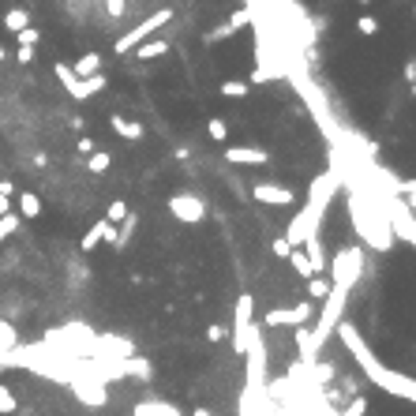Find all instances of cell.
Masks as SVG:
<instances>
[{"instance_id": "1", "label": "cell", "mask_w": 416, "mask_h": 416, "mask_svg": "<svg viewBox=\"0 0 416 416\" xmlns=\"http://www.w3.org/2000/svg\"><path fill=\"white\" fill-rule=\"evenodd\" d=\"M337 334H342V342H345V349L356 356V364L364 368V375L379 386V390H386V394H394V398H405V401H412L416 398V383L409 379V375H398V371H390V368H383V360L371 353L368 345H364V337H360V330L353 327V322H337L334 327Z\"/></svg>"}, {"instance_id": "2", "label": "cell", "mask_w": 416, "mask_h": 416, "mask_svg": "<svg viewBox=\"0 0 416 416\" xmlns=\"http://www.w3.org/2000/svg\"><path fill=\"white\" fill-rule=\"evenodd\" d=\"M337 184H342L337 173H322V176L311 180L304 210L289 222V229H285V244H289V248H296V244H304L311 237H319V225H322V218H327V206L334 203Z\"/></svg>"}, {"instance_id": "3", "label": "cell", "mask_w": 416, "mask_h": 416, "mask_svg": "<svg viewBox=\"0 0 416 416\" xmlns=\"http://www.w3.org/2000/svg\"><path fill=\"white\" fill-rule=\"evenodd\" d=\"M330 274L334 281L330 285H342V289H356V281L364 274V248H342L334 259H330Z\"/></svg>"}, {"instance_id": "4", "label": "cell", "mask_w": 416, "mask_h": 416, "mask_svg": "<svg viewBox=\"0 0 416 416\" xmlns=\"http://www.w3.org/2000/svg\"><path fill=\"white\" fill-rule=\"evenodd\" d=\"M252 311H255V300H252V296H240L237 311H232V349H237V353H248L252 337L259 334Z\"/></svg>"}, {"instance_id": "5", "label": "cell", "mask_w": 416, "mask_h": 416, "mask_svg": "<svg viewBox=\"0 0 416 416\" xmlns=\"http://www.w3.org/2000/svg\"><path fill=\"white\" fill-rule=\"evenodd\" d=\"M169 19H173V11H169V8H158V11H150V16L142 19L139 27H132V30H128L124 38H116V53H132V49H135L139 42H147V38H150L154 30H158V27H165Z\"/></svg>"}, {"instance_id": "6", "label": "cell", "mask_w": 416, "mask_h": 416, "mask_svg": "<svg viewBox=\"0 0 416 416\" xmlns=\"http://www.w3.org/2000/svg\"><path fill=\"white\" fill-rule=\"evenodd\" d=\"M75 394V401H83V405H90V409H101L109 401V390H106V383L101 379H94V375H79L75 371L68 383H64Z\"/></svg>"}, {"instance_id": "7", "label": "cell", "mask_w": 416, "mask_h": 416, "mask_svg": "<svg viewBox=\"0 0 416 416\" xmlns=\"http://www.w3.org/2000/svg\"><path fill=\"white\" fill-rule=\"evenodd\" d=\"M53 72H57V79L64 83V90H68L75 101H86V98H94L98 90H106V75H101V72L98 75H86V79H75L68 64H57Z\"/></svg>"}, {"instance_id": "8", "label": "cell", "mask_w": 416, "mask_h": 416, "mask_svg": "<svg viewBox=\"0 0 416 416\" xmlns=\"http://www.w3.org/2000/svg\"><path fill=\"white\" fill-rule=\"evenodd\" d=\"M311 315H315V304L300 300L296 308H274V311H266L263 327H270V330H278V327H304Z\"/></svg>"}, {"instance_id": "9", "label": "cell", "mask_w": 416, "mask_h": 416, "mask_svg": "<svg viewBox=\"0 0 416 416\" xmlns=\"http://www.w3.org/2000/svg\"><path fill=\"white\" fill-rule=\"evenodd\" d=\"M165 206H169V214H173L176 222H184V225H199L206 218V203L199 199V195H173Z\"/></svg>"}, {"instance_id": "10", "label": "cell", "mask_w": 416, "mask_h": 416, "mask_svg": "<svg viewBox=\"0 0 416 416\" xmlns=\"http://www.w3.org/2000/svg\"><path fill=\"white\" fill-rule=\"evenodd\" d=\"M252 199L255 203H263V206H293L296 203V195H293V188H285V184H255L252 188Z\"/></svg>"}, {"instance_id": "11", "label": "cell", "mask_w": 416, "mask_h": 416, "mask_svg": "<svg viewBox=\"0 0 416 416\" xmlns=\"http://www.w3.org/2000/svg\"><path fill=\"white\" fill-rule=\"evenodd\" d=\"M98 244H116V225H109L106 218H101V222H94V225L86 229V237L79 240V248H83V252H94Z\"/></svg>"}, {"instance_id": "12", "label": "cell", "mask_w": 416, "mask_h": 416, "mask_svg": "<svg viewBox=\"0 0 416 416\" xmlns=\"http://www.w3.org/2000/svg\"><path fill=\"white\" fill-rule=\"evenodd\" d=\"M225 162L229 165H266L270 154L259 150V147H229L225 150Z\"/></svg>"}, {"instance_id": "13", "label": "cell", "mask_w": 416, "mask_h": 416, "mask_svg": "<svg viewBox=\"0 0 416 416\" xmlns=\"http://www.w3.org/2000/svg\"><path fill=\"white\" fill-rule=\"evenodd\" d=\"M132 416H184L176 405H169V401H139L132 409Z\"/></svg>"}, {"instance_id": "14", "label": "cell", "mask_w": 416, "mask_h": 416, "mask_svg": "<svg viewBox=\"0 0 416 416\" xmlns=\"http://www.w3.org/2000/svg\"><path fill=\"white\" fill-rule=\"evenodd\" d=\"M109 128H113L120 139H132V142L142 139V124H139V120H128V116H109Z\"/></svg>"}, {"instance_id": "15", "label": "cell", "mask_w": 416, "mask_h": 416, "mask_svg": "<svg viewBox=\"0 0 416 416\" xmlns=\"http://www.w3.org/2000/svg\"><path fill=\"white\" fill-rule=\"evenodd\" d=\"M101 72V57L98 53H83L79 60L72 64V75L75 79H86V75H98Z\"/></svg>"}, {"instance_id": "16", "label": "cell", "mask_w": 416, "mask_h": 416, "mask_svg": "<svg viewBox=\"0 0 416 416\" xmlns=\"http://www.w3.org/2000/svg\"><path fill=\"white\" fill-rule=\"evenodd\" d=\"M304 281H308V300H327V296H330V281L322 274H311Z\"/></svg>"}, {"instance_id": "17", "label": "cell", "mask_w": 416, "mask_h": 416, "mask_svg": "<svg viewBox=\"0 0 416 416\" xmlns=\"http://www.w3.org/2000/svg\"><path fill=\"white\" fill-rule=\"evenodd\" d=\"M19 214L23 218H42V199H38L34 191H23L19 195Z\"/></svg>"}, {"instance_id": "18", "label": "cell", "mask_w": 416, "mask_h": 416, "mask_svg": "<svg viewBox=\"0 0 416 416\" xmlns=\"http://www.w3.org/2000/svg\"><path fill=\"white\" fill-rule=\"evenodd\" d=\"M165 53H169L165 42H139L135 45V57L139 60H154V57H165Z\"/></svg>"}, {"instance_id": "19", "label": "cell", "mask_w": 416, "mask_h": 416, "mask_svg": "<svg viewBox=\"0 0 416 416\" xmlns=\"http://www.w3.org/2000/svg\"><path fill=\"white\" fill-rule=\"evenodd\" d=\"M289 263H293V270H296V274H300V278H311V274H315V266H311V259L304 255V252H289Z\"/></svg>"}, {"instance_id": "20", "label": "cell", "mask_w": 416, "mask_h": 416, "mask_svg": "<svg viewBox=\"0 0 416 416\" xmlns=\"http://www.w3.org/2000/svg\"><path fill=\"white\" fill-rule=\"evenodd\" d=\"M4 27H8L11 34H16V30H23V27H30V16H27L23 8H11L8 16H4Z\"/></svg>"}, {"instance_id": "21", "label": "cell", "mask_w": 416, "mask_h": 416, "mask_svg": "<svg viewBox=\"0 0 416 416\" xmlns=\"http://www.w3.org/2000/svg\"><path fill=\"white\" fill-rule=\"evenodd\" d=\"M86 165H90V173H106V169L113 165V158H109V150H90Z\"/></svg>"}, {"instance_id": "22", "label": "cell", "mask_w": 416, "mask_h": 416, "mask_svg": "<svg viewBox=\"0 0 416 416\" xmlns=\"http://www.w3.org/2000/svg\"><path fill=\"white\" fill-rule=\"evenodd\" d=\"M16 409H19V401H16V394H11V386L0 383V416H11Z\"/></svg>"}, {"instance_id": "23", "label": "cell", "mask_w": 416, "mask_h": 416, "mask_svg": "<svg viewBox=\"0 0 416 416\" xmlns=\"http://www.w3.org/2000/svg\"><path fill=\"white\" fill-rule=\"evenodd\" d=\"M206 132H210V139H214V142H225V139H229V124L222 120V116H214V120L206 124Z\"/></svg>"}, {"instance_id": "24", "label": "cell", "mask_w": 416, "mask_h": 416, "mask_svg": "<svg viewBox=\"0 0 416 416\" xmlns=\"http://www.w3.org/2000/svg\"><path fill=\"white\" fill-rule=\"evenodd\" d=\"M222 94H225V98H244V94H252V86H248V83L229 79V83H222Z\"/></svg>"}, {"instance_id": "25", "label": "cell", "mask_w": 416, "mask_h": 416, "mask_svg": "<svg viewBox=\"0 0 416 416\" xmlns=\"http://www.w3.org/2000/svg\"><path fill=\"white\" fill-rule=\"evenodd\" d=\"M124 218H128V203H120V199H116V203H109V210H106V222H109V225H116V222H124Z\"/></svg>"}, {"instance_id": "26", "label": "cell", "mask_w": 416, "mask_h": 416, "mask_svg": "<svg viewBox=\"0 0 416 416\" xmlns=\"http://www.w3.org/2000/svg\"><path fill=\"white\" fill-rule=\"evenodd\" d=\"M16 229H19V218H16V214H4V218H0V244H4Z\"/></svg>"}, {"instance_id": "27", "label": "cell", "mask_w": 416, "mask_h": 416, "mask_svg": "<svg viewBox=\"0 0 416 416\" xmlns=\"http://www.w3.org/2000/svg\"><path fill=\"white\" fill-rule=\"evenodd\" d=\"M356 30H360V34H368V38H375V34H379V23H375L371 16H360V23H356Z\"/></svg>"}, {"instance_id": "28", "label": "cell", "mask_w": 416, "mask_h": 416, "mask_svg": "<svg viewBox=\"0 0 416 416\" xmlns=\"http://www.w3.org/2000/svg\"><path fill=\"white\" fill-rule=\"evenodd\" d=\"M16 38H19V45H38V38H42V34H38L34 27H23V30H16Z\"/></svg>"}, {"instance_id": "29", "label": "cell", "mask_w": 416, "mask_h": 416, "mask_svg": "<svg viewBox=\"0 0 416 416\" xmlns=\"http://www.w3.org/2000/svg\"><path fill=\"white\" fill-rule=\"evenodd\" d=\"M244 23H252V11H248V8H244V11H237V16L229 19V27H232V30H240Z\"/></svg>"}, {"instance_id": "30", "label": "cell", "mask_w": 416, "mask_h": 416, "mask_svg": "<svg viewBox=\"0 0 416 416\" xmlns=\"http://www.w3.org/2000/svg\"><path fill=\"white\" fill-rule=\"evenodd\" d=\"M270 252H274L278 259H289V252H293V248H289V244H285V237H278L274 244H270Z\"/></svg>"}, {"instance_id": "31", "label": "cell", "mask_w": 416, "mask_h": 416, "mask_svg": "<svg viewBox=\"0 0 416 416\" xmlns=\"http://www.w3.org/2000/svg\"><path fill=\"white\" fill-rule=\"evenodd\" d=\"M225 334H229L225 327H206V342H222Z\"/></svg>"}, {"instance_id": "32", "label": "cell", "mask_w": 416, "mask_h": 416, "mask_svg": "<svg viewBox=\"0 0 416 416\" xmlns=\"http://www.w3.org/2000/svg\"><path fill=\"white\" fill-rule=\"evenodd\" d=\"M16 60H19V64H30V60H34V45H23L19 53H16Z\"/></svg>"}, {"instance_id": "33", "label": "cell", "mask_w": 416, "mask_h": 416, "mask_svg": "<svg viewBox=\"0 0 416 416\" xmlns=\"http://www.w3.org/2000/svg\"><path fill=\"white\" fill-rule=\"evenodd\" d=\"M345 416H364V398H356V401H353V405H349V409H345Z\"/></svg>"}, {"instance_id": "34", "label": "cell", "mask_w": 416, "mask_h": 416, "mask_svg": "<svg viewBox=\"0 0 416 416\" xmlns=\"http://www.w3.org/2000/svg\"><path fill=\"white\" fill-rule=\"evenodd\" d=\"M75 150H79V154H83V158H86V154H90V150H94V142H90V139L83 135L79 142H75Z\"/></svg>"}, {"instance_id": "35", "label": "cell", "mask_w": 416, "mask_h": 416, "mask_svg": "<svg viewBox=\"0 0 416 416\" xmlns=\"http://www.w3.org/2000/svg\"><path fill=\"white\" fill-rule=\"evenodd\" d=\"M106 8H109V16H120V11H124V0H106Z\"/></svg>"}, {"instance_id": "36", "label": "cell", "mask_w": 416, "mask_h": 416, "mask_svg": "<svg viewBox=\"0 0 416 416\" xmlns=\"http://www.w3.org/2000/svg\"><path fill=\"white\" fill-rule=\"evenodd\" d=\"M0 195H8V199H11V195H16V184H11V180H0Z\"/></svg>"}, {"instance_id": "37", "label": "cell", "mask_w": 416, "mask_h": 416, "mask_svg": "<svg viewBox=\"0 0 416 416\" xmlns=\"http://www.w3.org/2000/svg\"><path fill=\"white\" fill-rule=\"evenodd\" d=\"M11 214V203H8V195H0V218Z\"/></svg>"}, {"instance_id": "38", "label": "cell", "mask_w": 416, "mask_h": 416, "mask_svg": "<svg viewBox=\"0 0 416 416\" xmlns=\"http://www.w3.org/2000/svg\"><path fill=\"white\" fill-rule=\"evenodd\" d=\"M191 416H210V409H195Z\"/></svg>"}, {"instance_id": "39", "label": "cell", "mask_w": 416, "mask_h": 416, "mask_svg": "<svg viewBox=\"0 0 416 416\" xmlns=\"http://www.w3.org/2000/svg\"><path fill=\"white\" fill-rule=\"evenodd\" d=\"M4 57H8V53H4V45H0V60H4Z\"/></svg>"}, {"instance_id": "40", "label": "cell", "mask_w": 416, "mask_h": 416, "mask_svg": "<svg viewBox=\"0 0 416 416\" xmlns=\"http://www.w3.org/2000/svg\"><path fill=\"white\" fill-rule=\"evenodd\" d=\"M0 106H4V98H0Z\"/></svg>"}]
</instances>
